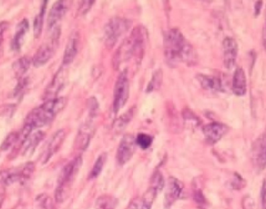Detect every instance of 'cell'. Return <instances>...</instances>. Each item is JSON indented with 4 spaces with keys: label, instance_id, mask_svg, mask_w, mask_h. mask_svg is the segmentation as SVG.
<instances>
[{
    "label": "cell",
    "instance_id": "cell-38",
    "mask_svg": "<svg viewBox=\"0 0 266 209\" xmlns=\"http://www.w3.org/2000/svg\"><path fill=\"white\" fill-rule=\"evenodd\" d=\"M94 3V1H83L82 2L79 9L80 14H85L88 12L89 10H91V6H93Z\"/></svg>",
    "mask_w": 266,
    "mask_h": 209
},
{
    "label": "cell",
    "instance_id": "cell-20",
    "mask_svg": "<svg viewBox=\"0 0 266 209\" xmlns=\"http://www.w3.org/2000/svg\"><path fill=\"white\" fill-rule=\"evenodd\" d=\"M65 138V132L64 129H59L54 134L48 144V146H47L45 162H47L59 151V148L61 147L63 143Z\"/></svg>",
    "mask_w": 266,
    "mask_h": 209
},
{
    "label": "cell",
    "instance_id": "cell-12",
    "mask_svg": "<svg viewBox=\"0 0 266 209\" xmlns=\"http://www.w3.org/2000/svg\"><path fill=\"white\" fill-rule=\"evenodd\" d=\"M227 130L228 128L227 126L219 122H213L207 124L203 128V134L206 142L211 145H214L219 142L226 134Z\"/></svg>",
    "mask_w": 266,
    "mask_h": 209
},
{
    "label": "cell",
    "instance_id": "cell-18",
    "mask_svg": "<svg viewBox=\"0 0 266 209\" xmlns=\"http://www.w3.org/2000/svg\"><path fill=\"white\" fill-rule=\"evenodd\" d=\"M28 29H29V23L27 19L22 20L18 24L16 32L11 42V48L15 52H19L22 48V46L24 42V38Z\"/></svg>",
    "mask_w": 266,
    "mask_h": 209
},
{
    "label": "cell",
    "instance_id": "cell-25",
    "mask_svg": "<svg viewBox=\"0 0 266 209\" xmlns=\"http://www.w3.org/2000/svg\"><path fill=\"white\" fill-rule=\"evenodd\" d=\"M106 160V153L101 154V156L97 158V160H96L95 163L94 164L93 168L91 169V174L89 175V179H95V178H97L101 174L103 168L105 166Z\"/></svg>",
    "mask_w": 266,
    "mask_h": 209
},
{
    "label": "cell",
    "instance_id": "cell-7",
    "mask_svg": "<svg viewBox=\"0 0 266 209\" xmlns=\"http://www.w3.org/2000/svg\"><path fill=\"white\" fill-rule=\"evenodd\" d=\"M60 34H61V32L59 28L55 29L49 40L45 42L37 50L34 58H33V64L35 67L45 66L53 57L55 50L59 46Z\"/></svg>",
    "mask_w": 266,
    "mask_h": 209
},
{
    "label": "cell",
    "instance_id": "cell-4",
    "mask_svg": "<svg viewBox=\"0 0 266 209\" xmlns=\"http://www.w3.org/2000/svg\"><path fill=\"white\" fill-rule=\"evenodd\" d=\"M82 162V157L78 156L65 165L62 170L55 193V201L58 203H63L67 198L72 182L80 169Z\"/></svg>",
    "mask_w": 266,
    "mask_h": 209
},
{
    "label": "cell",
    "instance_id": "cell-1",
    "mask_svg": "<svg viewBox=\"0 0 266 209\" xmlns=\"http://www.w3.org/2000/svg\"><path fill=\"white\" fill-rule=\"evenodd\" d=\"M163 46L166 62L170 66L195 64L196 54L193 46L179 29L172 28L164 32Z\"/></svg>",
    "mask_w": 266,
    "mask_h": 209
},
{
    "label": "cell",
    "instance_id": "cell-29",
    "mask_svg": "<svg viewBox=\"0 0 266 209\" xmlns=\"http://www.w3.org/2000/svg\"><path fill=\"white\" fill-rule=\"evenodd\" d=\"M136 145L140 146L142 149H147L153 143V138L147 134H139L136 138Z\"/></svg>",
    "mask_w": 266,
    "mask_h": 209
},
{
    "label": "cell",
    "instance_id": "cell-21",
    "mask_svg": "<svg viewBox=\"0 0 266 209\" xmlns=\"http://www.w3.org/2000/svg\"><path fill=\"white\" fill-rule=\"evenodd\" d=\"M45 132L42 130H38L34 134H31L29 138L23 143L24 146V153L32 154V152H34L36 147H38V145L45 138Z\"/></svg>",
    "mask_w": 266,
    "mask_h": 209
},
{
    "label": "cell",
    "instance_id": "cell-26",
    "mask_svg": "<svg viewBox=\"0 0 266 209\" xmlns=\"http://www.w3.org/2000/svg\"><path fill=\"white\" fill-rule=\"evenodd\" d=\"M162 82H163V72L161 70H156L154 72V74H153L152 78H151V80L148 84L146 92H151L160 89Z\"/></svg>",
    "mask_w": 266,
    "mask_h": 209
},
{
    "label": "cell",
    "instance_id": "cell-31",
    "mask_svg": "<svg viewBox=\"0 0 266 209\" xmlns=\"http://www.w3.org/2000/svg\"><path fill=\"white\" fill-rule=\"evenodd\" d=\"M245 180L241 177V176L237 174H235L234 177H233L231 181L229 182L228 184L229 188H231L232 190H236V191L242 189V188L245 187Z\"/></svg>",
    "mask_w": 266,
    "mask_h": 209
},
{
    "label": "cell",
    "instance_id": "cell-22",
    "mask_svg": "<svg viewBox=\"0 0 266 209\" xmlns=\"http://www.w3.org/2000/svg\"><path fill=\"white\" fill-rule=\"evenodd\" d=\"M135 111H136V108H132L114 122L113 129H114V132L120 133V132L124 130L125 128H126L128 123L131 121L132 117L134 116Z\"/></svg>",
    "mask_w": 266,
    "mask_h": 209
},
{
    "label": "cell",
    "instance_id": "cell-34",
    "mask_svg": "<svg viewBox=\"0 0 266 209\" xmlns=\"http://www.w3.org/2000/svg\"><path fill=\"white\" fill-rule=\"evenodd\" d=\"M34 164L32 161H29L28 163H26L24 165V169L22 170V175L24 177V180L29 179L31 177L32 174L34 173Z\"/></svg>",
    "mask_w": 266,
    "mask_h": 209
},
{
    "label": "cell",
    "instance_id": "cell-27",
    "mask_svg": "<svg viewBox=\"0 0 266 209\" xmlns=\"http://www.w3.org/2000/svg\"><path fill=\"white\" fill-rule=\"evenodd\" d=\"M157 193V191L156 189L150 187L146 191V193H144L143 197H142V209H151Z\"/></svg>",
    "mask_w": 266,
    "mask_h": 209
},
{
    "label": "cell",
    "instance_id": "cell-28",
    "mask_svg": "<svg viewBox=\"0 0 266 209\" xmlns=\"http://www.w3.org/2000/svg\"><path fill=\"white\" fill-rule=\"evenodd\" d=\"M116 205V201L113 197L109 196H103L99 197L96 202L97 209H114Z\"/></svg>",
    "mask_w": 266,
    "mask_h": 209
},
{
    "label": "cell",
    "instance_id": "cell-30",
    "mask_svg": "<svg viewBox=\"0 0 266 209\" xmlns=\"http://www.w3.org/2000/svg\"><path fill=\"white\" fill-rule=\"evenodd\" d=\"M165 181H164V177L162 175L160 171H156L153 175L151 179V186L154 189H156L158 192H161L164 187Z\"/></svg>",
    "mask_w": 266,
    "mask_h": 209
},
{
    "label": "cell",
    "instance_id": "cell-32",
    "mask_svg": "<svg viewBox=\"0 0 266 209\" xmlns=\"http://www.w3.org/2000/svg\"><path fill=\"white\" fill-rule=\"evenodd\" d=\"M19 140V134L17 133H10L7 137H6V139L4 140V142L1 145V149L2 151H6L8 150L9 148L12 147L14 145V144L16 143Z\"/></svg>",
    "mask_w": 266,
    "mask_h": 209
},
{
    "label": "cell",
    "instance_id": "cell-6",
    "mask_svg": "<svg viewBox=\"0 0 266 209\" xmlns=\"http://www.w3.org/2000/svg\"><path fill=\"white\" fill-rule=\"evenodd\" d=\"M129 97V79L128 70L121 72L116 83L114 84L113 94V113H118V111L124 107Z\"/></svg>",
    "mask_w": 266,
    "mask_h": 209
},
{
    "label": "cell",
    "instance_id": "cell-33",
    "mask_svg": "<svg viewBox=\"0 0 266 209\" xmlns=\"http://www.w3.org/2000/svg\"><path fill=\"white\" fill-rule=\"evenodd\" d=\"M193 199L199 207H204L206 205L207 201L205 195L203 194V192L200 189L194 191Z\"/></svg>",
    "mask_w": 266,
    "mask_h": 209
},
{
    "label": "cell",
    "instance_id": "cell-9",
    "mask_svg": "<svg viewBox=\"0 0 266 209\" xmlns=\"http://www.w3.org/2000/svg\"><path fill=\"white\" fill-rule=\"evenodd\" d=\"M252 161L258 171L266 168V134H262L254 142L252 147Z\"/></svg>",
    "mask_w": 266,
    "mask_h": 209
},
{
    "label": "cell",
    "instance_id": "cell-19",
    "mask_svg": "<svg viewBox=\"0 0 266 209\" xmlns=\"http://www.w3.org/2000/svg\"><path fill=\"white\" fill-rule=\"evenodd\" d=\"M196 78L203 89L210 92H220L223 90V84L219 78L205 74H199Z\"/></svg>",
    "mask_w": 266,
    "mask_h": 209
},
{
    "label": "cell",
    "instance_id": "cell-37",
    "mask_svg": "<svg viewBox=\"0 0 266 209\" xmlns=\"http://www.w3.org/2000/svg\"><path fill=\"white\" fill-rule=\"evenodd\" d=\"M243 209H255V202L252 197L245 196L242 200Z\"/></svg>",
    "mask_w": 266,
    "mask_h": 209
},
{
    "label": "cell",
    "instance_id": "cell-11",
    "mask_svg": "<svg viewBox=\"0 0 266 209\" xmlns=\"http://www.w3.org/2000/svg\"><path fill=\"white\" fill-rule=\"evenodd\" d=\"M223 48L225 67L231 70L236 64L238 54V45L235 39L231 37H227L223 40Z\"/></svg>",
    "mask_w": 266,
    "mask_h": 209
},
{
    "label": "cell",
    "instance_id": "cell-3",
    "mask_svg": "<svg viewBox=\"0 0 266 209\" xmlns=\"http://www.w3.org/2000/svg\"><path fill=\"white\" fill-rule=\"evenodd\" d=\"M66 104L65 98L48 99L42 106L32 110L26 117L24 124L31 126L33 129L41 128L54 120L59 112L62 111Z\"/></svg>",
    "mask_w": 266,
    "mask_h": 209
},
{
    "label": "cell",
    "instance_id": "cell-10",
    "mask_svg": "<svg viewBox=\"0 0 266 209\" xmlns=\"http://www.w3.org/2000/svg\"><path fill=\"white\" fill-rule=\"evenodd\" d=\"M183 193V184L174 177H170L166 188L164 205L166 209H170Z\"/></svg>",
    "mask_w": 266,
    "mask_h": 209
},
{
    "label": "cell",
    "instance_id": "cell-42",
    "mask_svg": "<svg viewBox=\"0 0 266 209\" xmlns=\"http://www.w3.org/2000/svg\"><path fill=\"white\" fill-rule=\"evenodd\" d=\"M262 40H263V45L266 50V24L263 29V34H262Z\"/></svg>",
    "mask_w": 266,
    "mask_h": 209
},
{
    "label": "cell",
    "instance_id": "cell-14",
    "mask_svg": "<svg viewBox=\"0 0 266 209\" xmlns=\"http://www.w3.org/2000/svg\"><path fill=\"white\" fill-rule=\"evenodd\" d=\"M79 46V36L77 32H74L70 36L67 45L64 51L63 58V66H67L73 63L76 58Z\"/></svg>",
    "mask_w": 266,
    "mask_h": 209
},
{
    "label": "cell",
    "instance_id": "cell-23",
    "mask_svg": "<svg viewBox=\"0 0 266 209\" xmlns=\"http://www.w3.org/2000/svg\"><path fill=\"white\" fill-rule=\"evenodd\" d=\"M47 1H44L42 2V8L40 10L39 14L35 16L33 24V30H34V38H39L42 34L43 29L44 16L46 14V8H47Z\"/></svg>",
    "mask_w": 266,
    "mask_h": 209
},
{
    "label": "cell",
    "instance_id": "cell-39",
    "mask_svg": "<svg viewBox=\"0 0 266 209\" xmlns=\"http://www.w3.org/2000/svg\"><path fill=\"white\" fill-rule=\"evenodd\" d=\"M261 196H262V209H266V178H265L262 183Z\"/></svg>",
    "mask_w": 266,
    "mask_h": 209
},
{
    "label": "cell",
    "instance_id": "cell-13",
    "mask_svg": "<svg viewBox=\"0 0 266 209\" xmlns=\"http://www.w3.org/2000/svg\"><path fill=\"white\" fill-rule=\"evenodd\" d=\"M69 2L67 1H57L51 6L49 14L47 16V26L51 29L65 16L69 9Z\"/></svg>",
    "mask_w": 266,
    "mask_h": 209
},
{
    "label": "cell",
    "instance_id": "cell-15",
    "mask_svg": "<svg viewBox=\"0 0 266 209\" xmlns=\"http://www.w3.org/2000/svg\"><path fill=\"white\" fill-rule=\"evenodd\" d=\"M64 67L65 66L60 68V70L56 73L53 80H51L49 85L47 87L46 92V96L47 100L56 98V96L65 85L66 73H65Z\"/></svg>",
    "mask_w": 266,
    "mask_h": 209
},
{
    "label": "cell",
    "instance_id": "cell-24",
    "mask_svg": "<svg viewBox=\"0 0 266 209\" xmlns=\"http://www.w3.org/2000/svg\"><path fill=\"white\" fill-rule=\"evenodd\" d=\"M31 59L28 57H21L19 60H16L13 64V70L16 74V77L19 78H22V77L25 74L26 72L28 71V69L31 66Z\"/></svg>",
    "mask_w": 266,
    "mask_h": 209
},
{
    "label": "cell",
    "instance_id": "cell-41",
    "mask_svg": "<svg viewBox=\"0 0 266 209\" xmlns=\"http://www.w3.org/2000/svg\"><path fill=\"white\" fill-rule=\"evenodd\" d=\"M262 5H263V2L262 1H257L254 3V16H258L261 13V10H262Z\"/></svg>",
    "mask_w": 266,
    "mask_h": 209
},
{
    "label": "cell",
    "instance_id": "cell-8",
    "mask_svg": "<svg viewBox=\"0 0 266 209\" xmlns=\"http://www.w3.org/2000/svg\"><path fill=\"white\" fill-rule=\"evenodd\" d=\"M136 138L132 134H126L121 141L117 150V161L120 165L126 164L136 151Z\"/></svg>",
    "mask_w": 266,
    "mask_h": 209
},
{
    "label": "cell",
    "instance_id": "cell-40",
    "mask_svg": "<svg viewBox=\"0 0 266 209\" xmlns=\"http://www.w3.org/2000/svg\"><path fill=\"white\" fill-rule=\"evenodd\" d=\"M42 205H43L44 209H55L53 201L48 197H46L43 200Z\"/></svg>",
    "mask_w": 266,
    "mask_h": 209
},
{
    "label": "cell",
    "instance_id": "cell-17",
    "mask_svg": "<svg viewBox=\"0 0 266 209\" xmlns=\"http://www.w3.org/2000/svg\"><path fill=\"white\" fill-rule=\"evenodd\" d=\"M93 135V128L91 123H85L80 128L77 136V147L78 149L84 150L88 147L90 142H91V138Z\"/></svg>",
    "mask_w": 266,
    "mask_h": 209
},
{
    "label": "cell",
    "instance_id": "cell-36",
    "mask_svg": "<svg viewBox=\"0 0 266 209\" xmlns=\"http://www.w3.org/2000/svg\"><path fill=\"white\" fill-rule=\"evenodd\" d=\"M9 28V23L7 21H2L0 23V57L2 55V42H3V36H4L5 32Z\"/></svg>",
    "mask_w": 266,
    "mask_h": 209
},
{
    "label": "cell",
    "instance_id": "cell-2",
    "mask_svg": "<svg viewBox=\"0 0 266 209\" xmlns=\"http://www.w3.org/2000/svg\"><path fill=\"white\" fill-rule=\"evenodd\" d=\"M146 32L141 26L136 27L117 49L113 58V65L118 69L123 63L131 59L142 60L146 46Z\"/></svg>",
    "mask_w": 266,
    "mask_h": 209
},
{
    "label": "cell",
    "instance_id": "cell-16",
    "mask_svg": "<svg viewBox=\"0 0 266 209\" xmlns=\"http://www.w3.org/2000/svg\"><path fill=\"white\" fill-rule=\"evenodd\" d=\"M232 91L235 96L241 97L247 93V78L243 68L239 67L235 70L233 76Z\"/></svg>",
    "mask_w": 266,
    "mask_h": 209
},
{
    "label": "cell",
    "instance_id": "cell-35",
    "mask_svg": "<svg viewBox=\"0 0 266 209\" xmlns=\"http://www.w3.org/2000/svg\"><path fill=\"white\" fill-rule=\"evenodd\" d=\"M89 110H90V117H95L97 116L98 111V102L95 98H91L89 100Z\"/></svg>",
    "mask_w": 266,
    "mask_h": 209
},
{
    "label": "cell",
    "instance_id": "cell-5",
    "mask_svg": "<svg viewBox=\"0 0 266 209\" xmlns=\"http://www.w3.org/2000/svg\"><path fill=\"white\" fill-rule=\"evenodd\" d=\"M129 20L124 18H112L107 23L104 29V41L108 48H113L119 38L130 28Z\"/></svg>",
    "mask_w": 266,
    "mask_h": 209
}]
</instances>
